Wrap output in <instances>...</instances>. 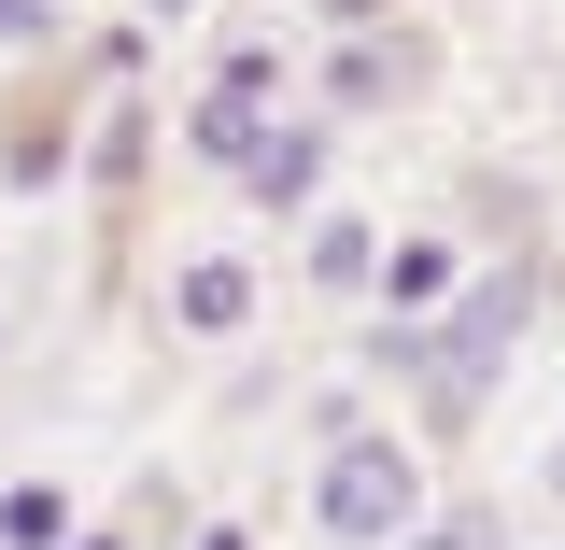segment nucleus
<instances>
[{
  "instance_id": "nucleus-1",
  "label": "nucleus",
  "mask_w": 565,
  "mask_h": 550,
  "mask_svg": "<svg viewBox=\"0 0 565 550\" xmlns=\"http://www.w3.org/2000/svg\"><path fill=\"white\" fill-rule=\"evenodd\" d=\"M537 255H481V269L452 282V311L424 325V367H411V410L424 438H467V423L494 410V381H509V353L537 339Z\"/></svg>"
},
{
  "instance_id": "nucleus-2",
  "label": "nucleus",
  "mask_w": 565,
  "mask_h": 550,
  "mask_svg": "<svg viewBox=\"0 0 565 550\" xmlns=\"http://www.w3.org/2000/svg\"><path fill=\"white\" fill-rule=\"evenodd\" d=\"M311 522L340 550H411L424 522H438V466H424L411 423H353V438H326V466H311Z\"/></svg>"
},
{
  "instance_id": "nucleus-3",
  "label": "nucleus",
  "mask_w": 565,
  "mask_h": 550,
  "mask_svg": "<svg viewBox=\"0 0 565 550\" xmlns=\"http://www.w3.org/2000/svg\"><path fill=\"white\" fill-rule=\"evenodd\" d=\"M424 85H438V43L424 29H340L311 57V114L326 128H382V114H411Z\"/></svg>"
},
{
  "instance_id": "nucleus-4",
  "label": "nucleus",
  "mask_w": 565,
  "mask_h": 550,
  "mask_svg": "<svg viewBox=\"0 0 565 550\" xmlns=\"http://www.w3.org/2000/svg\"><path fill=\"white\" fill-rule=\"evenodd\" d=\"M156 128H170V114H156L141 85H114V99L85 114V155H71V184L99 198V226H114V240L141 226V184H156Z\"/></svg>"
},
{
  "instance_id": "nucleus-5",
  "label": "nucleus",
  "mask_w": 565,
  "mask_h": 550,
  "mask_svg": "<svg viewBox=\"0 0 565 550\" xmlns=\"http://www.w3.org/2000/svg\"><path fill=\"white\" fill-rule=\"evenodd\" d=\"M326 170H340V128L326 114H269V141L241 155V198L269 212V226H311L326 212Z\"/></svg>"
},
{
  "instance_id": "nucleus-6",
  "label": "nucleus",
  "mask_w": 565,
  "mask_h": 550,
  "mask_svg": "<svg viewBox=\"0 0 565 550\" xmlns=\"http://www.w3.org/2000/svg\"><path fill=\"white\" fill-rule=\"evenodd\" d=\"M467 269H481V240H452V226H411V240H382V269H367V325H438Z\"/></svg>"
},
{
  "instance_id": "nucleus-7",
  "label": "nucleus",
  "mask_w": 565,
  "mask_h": 550,
  "mask_svg": "<svg viewBox=\"0 0 565 550\" xmlns=\"http://www.w3.org/2000/svg\"><path fill=\"white\" fill-rule=\"evenodd\" d=\"M255 296H269V282H255V255H241V240L170 255V325H184V339H241V325H255Z\"/></svg>"
},
{
  "instance_id": "nucleus-8",
  "label": "nucleus",
  "mask_w": 565,
  "mask_h": 550,
  "mask_svg": "<svg viewBox=\"0 0 565 550\" xmlns=\"http://www.w3.org/2000/svg\"><path fill=\"white\" fill-rule=\"evenodd\" d=\"M269 141V99H226V85H199L184 114H170V155L184 170H212V184H241V155Z\"/></svg>"
},
{
  "instance_id": "nucleus-9",
  "label": "nucleus",
  "mask_w": 565,
  "mask_h": 550,
  "mask_svg": "<svg viewBox=\"0 0 565 550\" xmlns=\"http://www.w3.org/2000/svg\"><path fill=\"white\" fill-rule=\"evenodd\" d=\"M71 155H85V114H14V128H0V198H57L71 184Z\"/></svg>"
},
{
  "instance_id": "nucleus-10",
  "label": "nucleus",
  "mask_w": 565,
  "mask_h": 550,
  "mask_svg": "<svg viewBox=\"0 0 565 550\" xmlns=\"http://www.w3.org/2000/svg\"><path fill=\"white\" fill-rule=\"evenodd\" d=\"M382 240H396V226H367V212H311V226H297V269L326 282V296H367V269H382Z\"/></svg>"
},
{
  "instance_id": "nucleus-11",
  "label": "nucleus",
  "mask_w": 565,
  "mask_h": 550,
  "mask_svg": "<svg viewBox=\"0 0 565 550\" xmlns=\"http://www.w3.org/2000/svg\"><path fill=\"white\" fill-rule=\"evenodd\" d=\"M71 537H85V494L57 466H14L0 481V550H71Z\"/></svg>"
},
{
  "instance_id": "nucleus-12",
  "label": "nucleus",
  "mask_w": 565,
  "mask_h": 550,
  "mask_svg": "<svg viewBox=\"0 0 565 550\" xmlns=\"http://www.w3.org/2000/svg\"><path fill=\"white\" fill-rule=\"evenodd\" d=\"M199 85H226V99H269L282 114V85H297V57H282V29H241V43H212Z\"/></svg>"
},
{
  "instance_id": "nucleus-13",
  "label": "nucleus",
  "mask_w": 565,
  "mask_h": 550,
  "mask_svg": "<svg viewBox=\"0 0 565 550\" xmlns=\"http://www.w3.org/2000/svg\"><path fill=\"white\" fill-rule=\"evenodd\" d=\"M71 43V0H0V57H57Z\"/></svg>"
},
{
  "instance_id": "nucleus-14",
  "label": "nucleus",
  "mask_w": 565,
  "mask_h": 550,
  "mask_svg": "<svg viewBox=\"0 0 565 550\" xmlns=\"http://www.w3.org/2000/svg\"><path fill=\"white\" fill-rule=\"evenodd\" d=\"M297 14H311L326 43H340V29H396V0H297Z\"/></svg>"
},
{
  "instance_id": "nucleus-15",
  "label": "nucleus",
  "mask_w": 565,
  "mask_h": 550,
  "mask_svg": "<svg viewBox=\"0 0 565 550\" xmlns=\"http://www.w3.org/2000/svg\"><path fill=\"white\" fill-rule=\"evenodd\" d=\"M184 550H255V522H184Z\"/></svg>"
},
{
  "instance_id": "nucleus-16",
  "label": "nucleus",
  "mask_w": 565,
  "mask_h": 550,
  "mask_svg": "<svg viewBox=\"0 0 565 550\" xmlns=\"http://www.w3.org/2000/svg\"><path fill=\"white\" fill-rule=\"evenodd\" d=\"M71 550H141V522H85V537H71Z\"/></svg>"
},
{
  "instance_id": "nucleus-17",
  "label": "nucleus",
  "mask_w": 565,
  "mask_h": 550,
  "mask_svg": "<svg viewBox=\"0 0 565 550\" xmlns=\"http://www.w3.org/2000/svg\"><path fill=\"white\" fill-rule=\"evenodd\" d=\"M184 14H199V0H141V29H184Z\"/></svg>"
},
{
  "instance_id": "nucleus-18",
  "label": "nucleus",
  "mask_w": 565,
  "mask_h": 550,
  "mask_svg": "<svg viewBox=\"0 0 565 550\" xmlns=\"http://www.w3.org/2000/svg\"><path fill=\"white\" fill-rule=\"evenodd\" d=\"M537 481H552V494H565V438H552V466H537Z\"/></svg>"
},
{
  "instance_id": "nucleus-19",
  "label": "nucleus",
  "mask_w": 565,
  "mask_h": 550,
  "mask_svg": "<svg viewBox=\"0 0 565 550\" xmlns=\"http://www.w3.org/2000/svg\"><path fill=\"white\" fill-rule=\"evenodd\" d=\"M0 353H14V339H0Z\"/></svg>"
}]
</instances>
